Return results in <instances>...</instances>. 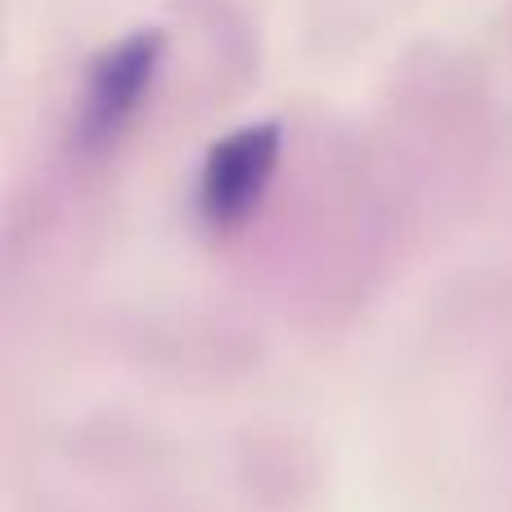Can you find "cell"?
I'll list each match as a JSON object with an SVG mask.
<instances>
[{"instance_id":"7a4b0ae2","label":"cell","mask_w":512,"mask_h":512,"mask_svg":"<svg viewBox=\"0 0 512 512\" xmlns=\"http://www.w3.org/2000/svg\"><path fill=\"white\" fill-rule=\"evenodd\" d=\"M283 162V126L248 122L203 153L194 176V216L207 234H239L256 221Z\"/></svg>"},{"instance_id":"6da1fadb","label":"cell","mask_w":512,"mask_h":512,"mask_svg":"<svg viewBox=\"0 0 512 512\" xmlns=\"http://www.w3.org/2000/svg\"><path fill=\"white\" fill-rule=\"evenodd\" d=\"M167 68V36L158 27H135L86 63V77L72 99L68 149L81 162H99L126 144L158 95Z\"/></svg>"}]
</instances>
